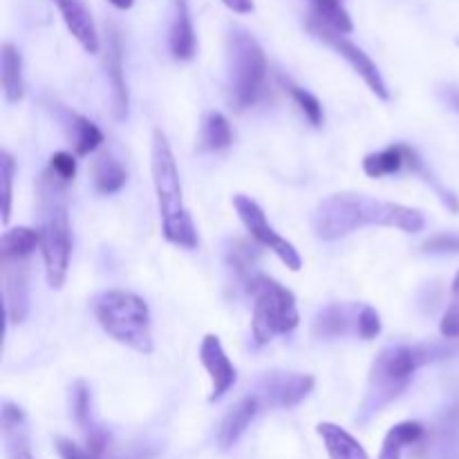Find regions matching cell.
Instances as JSON below:
<instances>
[{"mask_svg":"<svg viewBox=\"0 0 459 459\" xmlns=\"http://www.w3.org/2000/svg\"><path fill=\"white\" fill-rule=\"evenodd\" d=\"M309 30H312L318 39L325 40L330 48H334L336 52H339L341 56L350 63V67H352V70L357 72L363 81H366V85L377 94V97L384 99V101H388L390 99L388 85H385L379 67H377V63L372 61V58L368 56V54L363 52L359 45H354L352 40L345 39L343 34H336V31L325 30V27H321V25H309Z\"/></svg>","mask_w":459,"mask_h":459,"instance_id":"obj_9","label":"cell"},{"mask_svg":"<svg viewBox=\"0 0 459 459\" xmlns=\"http://www.w3.org/2000/svg\"><path fill=\"white\" fill-rule=\"evenodd\" d=\"M151 170L157 193V204H160L161 233H164V238L170 245L182 247V249H195L200 245V238H197L193 218L188 215L186 206H184L182 179H179L173 151H170L161 130L152 133Z\"/></svg>","mask_w":459,"mask_h":459,"instance_id":"obj_3","label":"cell"},{"mask_svg":"<svg viewBox=\"0 0 459 459\" xmlns=\"http://www.w3.org/2000/svg\"><path fill=\"white\" fill-rule=\"evenodd\" d=\"M169 48L178 61H191L197 52L195 27H193L191 12H188L186 0H173V12H170L169 27Z\"/></svg>","mask_w":459,"mask_h":459,"instance_id":"obj_15","label":"cell"},{"mask_svg":"<svg viewBox=\"0 0 459 459\" xmlns=\"http://www.w3.org/2000/svg\"><path fill=\"white\" fill-rule=\"evenodd\" d=\"M72 415L81 429H88L90 424V390L85 381H76L72 385Z\"/></svg>","mask_w":459,"mask_h":459,"instance_id":"obj_30","label":"cell"},{"mask_svg":"<svg viewBox=\"0 0 459 459\" xmlns=\"http://www.w3.org/2000/svg\"><path fill=\"white\" fill-rule=\"evenodd\" d=\"M403 169L420 170V157L408 146H390L379 152H370L363 160V170L370 178H388V175L402 173Z\"/></svg>","mask_w":459,"mask_h":459,"instance_id":"obj_17","label":"cell"},{"mask_svg":"<svg viewBox=\"0 0 459 459\" xmlns=\"http://www.w3.org/2000/svg\"><path fill=\"white\" fill-rule=\"evenodd\" d=\"M287 88H290L291 99H294L296 106H299V110L305 115V119H307L309 124L316 126V128H318V126L323 124V106H321V101H318V99L314 97L312 92H307V90L299 88V85H294V83H290V85H287Z\"/></svg>","mask_w":459,"mask_h":459,"instance_id":"obj_28","label":"cell"},{"mask_svg":"<svg viewBox=\"0 0 459 459\" xmlns=\"http://www.w3.org/2000/svg\"><path fill=\"white\" fill-rule=\"evenodd\" d=\"M433 343L421 345H393L381 350L375 359L368 379L366 397H363L361 411L366 415H375L381 408L399 397L411 385L412 377L426 363H433Z\"/></svg>","mask_w":459,"mask_h":459,"instance_id":"obj_4","label":"cell"},{"mask_svg":"<svg viewBox=\"0 0 459 459\" xmlns=\"http://www.w3.org/2000/svg\"><path fill=\"white\" fill-rule=\"evenodd\" d=\"M439 332L444 339L455 341L459 339V272L451 285V303H448L446 312H444L442 323H439Z\"/></svg>","mask_w":459,"mask_h":459,"instance_id":"obj_29","label":"cell"},{"mask_svg":"<svg viewBox=\"0 0 459 459\" xmlns=\"http://www.w3.org/2000/svg\"><path fill=\"white\" fill-rule=\"evenodd\" d=\"M0 81L3 92L9 103H18L25 97V79H22L21 52L12 43H4L0 49Z\"/></svg>","mask_w":459,"mask_h":459,"instance_id":"obj_20","label":"cell"},{"mask_svg":"<svg viewBox=\"0 0 459 459\" xmlns=\"http://www.w3.org/2000/svg\"><path fill=\"white\" fill-rule=\"evenodd\" d=\"M448 103H451L455 110H459V90H451V92H448Z\"/></svg>","mask_w":459,"mask_h":459,"instance_id":"obj_37","label":"cell"},{"mask_svg":"<svg viewBox=\"0 0 459 459\" xmlns=\"http://www.w3.org/2000/svg\"><path fill=\"white\" fill-rule=\"evenodd\" d=\"M67 134H70L74 155L79 157L94 152L103 142V133L97 128V124L90 121L88 117L74 115V112H72L70 121H67Z\"/></svg>","mask_w":459,"mask_h":459,"instance_id":"obj_25","label":"cell"},{"mask_svg":"<svg viewBox=\"0 0 459 459\" xmlns=\"http://www.w3.org/2000/svg\"><path fill=\"white\" fill-rule=\"evenodd\" d=\"M16 175V161L7 151L0 152V195H3V224L9 222L12 215V184Z\"/></svg>","mask_w":459,"mask_h":459,"instance_id":"obj_27","label":"cell"},{"mask_svg":"<svg viewBox=\"0 0 459 459\" xmlns=\"http://www.w3.org/2000/svg\"><path fill=\"white\" fill-rule=\"evenodd\" d=\"M229 101L236 110H247L254 106L264 92L267 83V58L258 40L247 30H236L229 34Z\"/></svg>","mask_w":459,"mask_h":459,"instance_id":"obj_6","label":"cell"},{"mask_svg":"<svg viewBox=\"0 0 459 459\" xmlns=\"http://www.w3.org/2000/svg\"><path fill=\"white\" fill-rule=\"evenodd\" d=\"M352 312L354 309L348 305H330L314 321V334L321 336V339H336V336L348 334L350 323H354V330H357L359 312L354 316Z\"/></svg>","mask_w":459,"mask_h":459,"instance_id":"obj_22","label":"cell"},{"mask_svg":"<svg viewBox=\"0 0 459 459\" xmlns=\"http://www.w3.org/2000/svg\"><path fill=\"white\" fill-rule=\"evenodd\" d=\"M233 130L227 117L218 110H209L202 119L200 137H197V146L204 152H218L231 146Z\"/></svg>","mask_w":459,"mask_h":459,"instance_id":"obj_21","label":"cell"},{"mask_svg":"<svg viewBox=\"0 0 459 459\" xmlns=\"http://www.w3.org/2000/svg\"><path fill=\"white\" fill-rule=\"evenodd\" d=\"M424 247L426 251H459V236H435Z\"/></svg>","mask_w":459,"mask_h":459,"instance_id":"obj_34","label":"cell"},{"mask_svg":"<svg viewBox=\"0 0 459 459\" xmlns=\"http://www.w3.org/2000/svg\"><path fill=\"white\" fill-rule=\"evenodd\" d=\"M56 453L61 459H101L97 453L85 451V448H81L79 444H74L67 437L56 439Z\"/></svg>","mask_w":459,"mask_h":459,"instance_id":"obj_33","label":"cell"},{"mask_svg":"<svg viewBox=\"0 0 459 459\" xmlns=\"http://www.w3.org/2000/svg\"><path fill=\"white\" fill-rule=\"evenodd\" d=\"M106 74L112 88V117L124 121L128 117V88L124 79V56H121V40L115 30L108 36L106 49Z\"/></svg>","mask_w":459,"mask_h":459,"instance_id":"obj_14","label":"cell"},{"mask_svg":"<svg viewBox=\"0 0 459 459\" xmlns=\"http://www.w3.org/2000/svg\"><path fill=\"white\" fill-rule=\"evenodd\" d=\"M200 361L211 377L209 402H220V399L233 388V384H236L238 379V372L236 366L231 363V359L224 352L222 341L215 334H206L204 339H202Z\"/></svg>","mask_w":459,"mask_h":459,"instance_id":"obj_12","label":"cell"},{"mask_svg":"<svg viewBox=\"0 0 459 459\" xmlns=\"http://www.w3.org/2000/svg\"><path fill=\"white\" fill-rule=\"evenodd\" d=\"M260 411V399L255 397H245L242 402H238L231 411L224 415V420L220 421L218 429V446L222 451H229L231 446H236L238 439L245 435V430L249 429V424L254 421L255 412Z\"/></svg>","mask_w":459,"mask_h":459,"instance_id":"obj_18","label":"cell"},{"mask_svg":"<svg viewBox=\"0 0 459 459\" xmlns=\"http://www.w3.org/2000/svg\"><path fill=\"white\" fill-rule=\"evenodd\" d=\"M92 182L97 193L101 195H112V193L121 191L128 179V173H126L124 166L115 160L112 155H99L97 160L92 161Z\"/></svg>","mask_w":459,"mask_h":459,"instance_id":"obj_24","label":"cell"},{"mask_svg":"<svg viewBox=\"0 0 459 459\" xmlns=\"http://www.w3.org/2000/svg\"><path fill=\"white\" fill-rule=\"evenodd\" d=\"M357 334L361 339L372 341L381 334V316L372 305H363L357 316Z\"/></svg>","mask_w":459,"mask_h":459,"instance_id":"obj_31","label":"cell"},{"mask_svg":"<svg viewBox=\"0 0 459 459\" xmlns=\"http://www.w3.org/2000/svg\"><path fill=\"white\" fill-rule=\"evenodd\" d=\"M314 377L299 375V372H269L260 381V393L255 397L260 403H269L273 408H294L312 393Z\"/></svg>","mask_w":459,"mask_h":459,"instance_id":"obj_10","label":"cell"},{"mask_svg":"<svg viewBox=\"0 0 459 459\" xmlns=\"http://www.w3.org/2000/svg\"><path fill=\"white\" fill-rule=\"evenodd\" d=\"M94 316L108 336L139 354L152 352L151 312L133 291L106 290L92 299Z\"/></svg>","mask_w":459,"mask_h":459,"instance_id":"obj_5","label":"cell"},{"mask_svg":"<svg viewBox=\"0 0 459 459\" xmlns=\"http://www.w3.org/2000/svg\"><path fill=\"white\" fill-rule=\"evenodd\" d=\"M224 7H229L236 13H251L255 9L254 0H222Z\"/></svg>","mask_w":459,"mask_h":459,"instance_id":"obj_35","label":"cell"},{"mask_svg":"<svg viewBox=\"0 0 459 459\" xmlns=\"http://www.w3.org/2000/svg\"><path fill=\"white\" fill-rule=\"evenodd\" d=\"M316 433L323 439V444H325V451L330 459H370L366 448L361 446V442L352 437L345 429H341V426L321 421L316 426Z\"/></svg>","mask_w":459,"mask_h":459,"instance_id":"obj_19","label":"cell"},{"mask_svg":"<svg viewBox=\"0 0 459 459\" xmlns=\"http://www.w3.org/2000/svg\"><path fill=\"white\" fill-rule=\"evenodd\" d=\"M312 224L321 240H339L361 227H388L420 233L426 222L424 215L411 206L381 202L357 193H336L316 206Z\"/></svg>","mask_w":459,"mask_h":459,"instance_id":"obj_1","label":"cell"},{"mask_svg":"<svg viewBox=\"0 0 459 459\" xmlns=\"http://www.w3.org/2000/svg\"><path fill=\"white\" fill-rule=\"evenodd\" d=\"M254 296V316L251 330L258 345H267L273 336L290 334L299 327V307L296 296L287 287L269 276H254L249 282Z\"/></svg>","mask_w":459,"mask_h":459,"instance_id":"obj_7","label":"cell"},{"mask_svg":"<svg viewBox=\"0 0 459 459\" xmlns=\"http://www.w3.org/2000/svg\"><path fill=\"white\" fill-rule=\"evenodd\" d=\"M39 220L40 251H43L48 285L52 290H61L67 278V267H70L72 227L65 182L58 179L49 169L39 179Z\"/></svg>","mask_w":459,"mask_h":459,"instance_id":"obj_2","label":"cell"},{"mask_svg":"<svg viewBox=\"0 0 459 459\" xmlns=\"http://www.w3.org/2000/svg\"><path fill=\"white\" fill-rule=\"evenodd\" d=\"M108 3H110L112 7L121 9V12H128V9L134 4V0H108Z\"/></svg>","mask_w":459,"mask_h":459,"instance_id":"obj_36","label":"cell"},{"mask_svg":"<svg viewBox=\"0 0 459 459\" xmlns=\"http://www.w3.org/2000/svg\"><path fill=\"white\" fill-rule=\"evenodd\" d=\"M0 426H3V442L7 448L9 459H31L30 448V426L21 406L16 403H3V415H0Z\"/></svg>","mask_w":459,"mask_h":459,"instance_id":"obj_16","label":"cell"},{"mask_svg":"<svg viewBox=\"0 0 459 459\" xmlns=\"http://www.w3.org/2000/svg\"><path fill=\"white\" fill-rule=\"evenodd\" d=\"M3 264V296L12 325L25 321L30 314V267L27 258L0 260Z\"/></svg>","mask_w":459,"mask_h":459,"instance_id":"obj_11","label":"cell"},{"mask_svg":"<svg viewBox=\"0 0 459 459\" xmlns=\"http://www.w3.org/2000/svg\"><path fill=\"white\" fill-rule=\"evenodd\" d=\"M49 170H52L54 175H56L58 179H63V182H70V179H74L76 175V160L74 155H70V152H54L52 157H49Z\"/></svg>","mask_w":459,"mask_h":459,"instance_id":"obj_32","label":"cell"},{"mask_svg":"<svg viewBox=\"0 0 459 459\" xmlns=\"http://www.w3.org/2000/svg\"><path fill=\"white\" fill-rule=\"evenodd\" d=\"M233 206H236L238 218L242 220V224H245L247 231L251 233V238H255L264 249L273 251V254L281 258V263L285 264V267H290L291 272H300L303 258H300L299 249H296L287 238L276 233V229L269 224L267 215L260 209L258 202H254L247 195H236L233 197Z\"/></svg>","mask_w":459,"mask_h":459,"instance_id":"obj_8","label":"cell"},{"mask_svg":"<svg viewBox=\"0 0 459 459\" xmlns=\"http://www.w3.org/2000/svg\"><path fill=\"white\" fill-rule=\"evenodd\" d=\"M40 247V233L30 227L7 229L0 238V260L30 258Z\"/></svg>","mask_w":459,"mask_h":459,"instance_id":"obj_23","label":"cell"},{"mask_svg":"<svg viewBox=\"0 0 459 459\" xmlns=\"http://www.w3.org/2000/svg\"><path fill=\"white\" fill-rule=\"evenodd\" d=\"M61 12L63 21H65L67 30L74 36L76 43L90 54L99 52V31L94 25L92 12H90L85 0H52Z\"/></svg>","mask_w":459,"mask_h":459,"instance_id":"obj_13","label":"cell"},{"mask_svg":"<svg viewBox=\"0 0 459 459\" xmlns=\"http://www.w3.org/2000/svg\"><path fill=\"white\" fill-rule=\"evenodd\" d=\"M424 437V426L417 421H402L388 430L381 446L379 459H402V453L406 446H412Z\"/></svg>","mask_w":459,"mask_h":459,"instance_id":"obj_26","label":"cell"}]
</instances>
